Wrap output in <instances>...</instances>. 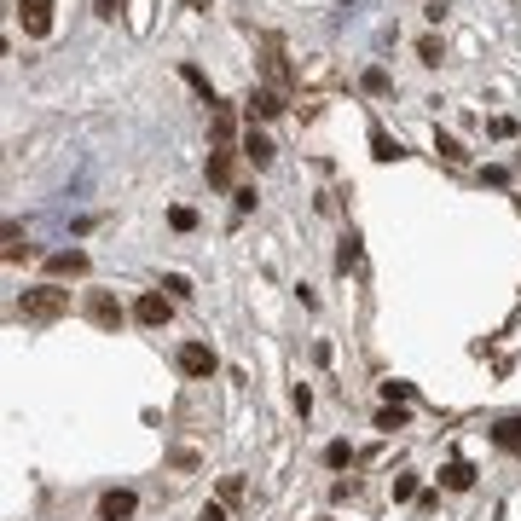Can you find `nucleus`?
<instances>
[{"mask_svg": "<svg viewBox=\"0 0 521 521\" xmlns=\"http://www.w3.org/2000/svg\"><path fill=\"white\" fill-rule=\"evenodd\" d=\"M168 220H174V232H192V226H197V215H192L185 203H180V209H168Z\"/></svg>", "mask_w": 521, "mask_h": 521, "instance_id": "6ab92c4d", "label": "nucleus"}, {"mask_svg": "<svg viewBox=\"0 0 521 521\" xmlns=\"http://www.w3.org/2000/svg\"><path fill=\"white\" fill-rule=\"evenodd\" d=\"M260 70H267V87H278V93H290V58H284V47L272 41H260Z\"/></svg>", "mask_w": 521, "mask_h": 521, "instance_id": "7ed1b4c3", "label": "nucleus"}, {"mask_svg": "<svg viewBox=\"0 0 521 521\" xmlns=\"http://www.w3.org/2000/svg\"><path fill=\"white\" fill-rule=\"evenodd\" d=\"M87 319H93L98 330H122V302L110 290H87Z\"/></svg>", "mask_w": 521, "mask_h": 521, "instance_id": "20e7f679", "label": "nucleus"}, {"mask_svg": "<svg viewBox=\"0 0 521 521\" xmlns=\"http://www.w3.org/2000/svg\"><path fill=\"white\" fill-rule=\"evenodd\" d=\"M325 464H330V469L354 464V446H347V440H330V446H325Z\"/></svg>", "mask_w": 521, "mask_h": 521, "instance_id": "dca6fc26", "label": "nucleus"}, {"mask_svg": "<svg viewBox=\"0 0 521 521\" xmlns=\"http://www.w3.org/2000/svg\"><path fill=\"white\" fill-rule=\"evenodd\" d=\"M232 105H215V116H209V133H215V145H232Z\"/></svg>", "mask_w": 521, "mask_h": 521, "instance_id": "2eb2a0df", "label": "nucleus"}, {"mask_svg": "<svg viewBox=\"0 0 521 521\" xmlns=\"http://www.w3.org/2000/svg\"><path fill=\"white\" fill-rule=\"evenodd\" d=\"M434 151H440L446 163H464V145H457L452 133H434Z\"/></svg>", "mask_w": 521, "mask_h": 521, "instance_id": "f3484780", "label": "nucleus"}, {"mask_svg": "<svg viewBox=\"0 0 521 521\" xmlns=\"http://www.w3.org/2000/svg\"><path fill=\"white\" fill-rule=\"evenodd\" d=\"M133 319H140V325H168V295L145 290L140 302H133Z\"/></svg>", "mask_w": 521, "mask_h": 521, "instance_id": "1a4fd4ad", "label": "nucleus"}, {"mask_svg": "<svg viewBox=\"0 0 521 521\" xmlns=\"http://www.w3.org/2000/svg\"><path fill=\"white\" fill-rule=\"evenodd\" d=\"M232 174H238V151H232V145H215V151H209V185H232Z\"/></svg>", "mask_w": 521, "mask_h": 521, "instance_id": "0eeeda50", "label": "nucleus"}, {"mask_svg": "<svg viewBox=\"0 0 521 521\" xmlns=\"http://www.w3.org/2000/svg\"><path fill=\"white\" fill-rule=\"evenodd\" d=\"M371 145H377V157H382V163H394V157H400V145H394L382 128H371Z\"/></svg>", "mask_w": 521, "mask_h": 521, "instance_id": "a211bd4d", "label": "nucleus"}, {"mask_svg": "<svg viewBox=\"0 0 521 521\" xmlns=\"http://www.w3.org/2000/svg\"><path fill=\"white\" fill-rule=\"evenodd\" d=\"M417 58H423V64H440V41L423 35V41H417Z\"/></svg>", "mask_w": 521, "mask_h": 521, "instance_id": "aec40b11", "label": "nucleus"}, {"mask_svg": "<svg viewBox=\"0 0 521 521\" xmlns=\"http://www.w3.org/2000/svg\"><path fill=\"white\" fill-rule=\"evenodd\" d=\"M174 365H180L185 377H209V371H215V354H209L203 342H185L180 354H174Z\"/></svg>", "mask_w": 521, "mask_h": 521, "instance_id": "39448f33", "label": "nucleus"}, {"mask_svg": "<svg viewBox=\"0 0 521 521\" xmlns=\"http://www.w3.org/2000/svg\"><path fill=\"white\" fill-rule=\"evenodd\" d=\"M492 446H499V452H510V457H521V417L492 423Z\"/></svg>", "mask_w": 521, "mask_h": 521, "instance_id": "9d476101", "label": "nucleus"}, {"mask_svg": "<svg viewBox=\"0 0 521 521\" xmlns=\"http://www.w3.org/2000/svg\"><path fill=\"white\" fill-rule=\"evenodd\" d=\"M47 272H53V278H81V272H87V250H58V255H47Z\"/></svg>", "mask_w": 521, "mask_h": 521, "instance_id": "6e6552de", "label": "nucleus"}, {"mask_svg": "<svg viewBox=\"0 0 521 521\" xmlns=\"http://www.w3.org/2000/svg\"><path fill=\"white\" fill-rule=\"evenodd\" d=\"M238 151H243V157H250V163H255V168H267V163H272V140H267V133H255V128H250V133H243V145H238Z\"/></svg>", "mask_w": 521, "mask_h": 521, "instance_id": "9b49d317", "label": "nucleus"}, {"mask_svg": "<svg viewBox=\"0 0 521 521\" xmlns=\"http://www.w3.org/2000/svg\"><path fill=\"white\" fill-rule=\"evenodd\" d=\"M133 510H140V499H133L128 487H116V492H105V499H98V521H128Z\"/></svg>", "mask_w": 521, "mask_h": 521, "instance_id": "423d86ee", "label": "nucleus"}, {"mask_svg": "<svg viewBox=\"0 0 521 521\" xmlns=\"http://www.w3.org/2000/svg\"><path fill=\"white\" fill-rule=\"evenodd\" d=\"M64 313H70V290H58V284H35L18 295V319H30V325H53Z\"/></svg>", "mask_w": 521, "mask_h": 521, "instance_id": "f257e3e1", "label": "nucleus"}, {"mask_svg": "<svg viewBox=\"0 0 521 521\" xmlns=\"http://www.w3.org/2000/svg\"><path fill=\"white\" fill-rule=\"evenodd\" d=\"M440 487H452V492H464V487H475V469L464 464V457H452V464L440 469Z\"/></svg>", "mask_w": 521, "mask_h": 521, "instance_id": "f8f14e48", "label": "nucleus"}, {"mask_svg": "<svg viewBox=\"0 0 521 521\" xmlns=\"http://www.w3.org/2000/svg\"><path fill=\"white\" fill-rule=\"evenodd\" d=\"M197 521H226V510H220V504H203V516Z\"/></svg>", "mask_w": 521, "mask_h": 521, "instance_id": "b1692460", "label": "nucleus"}, {"mask_svg": "<svg viewBox=\"0 0 521 521\" xmlns=\"http://www.w3.org/2000/svg\"><path fill=\"white\" fill-rule=\"evenodd\" d=\"M122 12V0H98V18H116Z\"/></svg>", "mask_w": 521, "mask_h": 521, "instance_id": "393cba45", "label": "nucleus"}, {"mask_svg": "<svg viewBox=\"0 0 521 521\" xmlns=\"http://www.w3.org/2000/svg\"><path fill=\"white\" fill-rule=\"evenodd\" d=\"M394 499H417V475H394Z\"/></svg>", "mask_w": 521, "mask_h": 521, "instance_id": "4be33fe9", "label": "nucleus"}, {"mask_svg": "<svg viewBox=\"0 0 521 521\" xmlns=\"http://www.w3.org/2000/svg\"><path fill=\"white\" fill-rule=\"evenodd\" d=\"M18 23L30 41H47L53 35V0H18Z\"/></svg>", "mask_w": 521, "mask_h": 521, "instance_id": "f03ea898", "label": "nucleus"}, {"mask_svg": "<svg viewBox=\"0 0 521 521\" xmlns=\"http://www.w3.org/2000/svg\"><path fill=\"white\" fill-rule=\"evenodd\" d=\"M365 93H389V70H365Z\"/></svg>", "mask_w": 521, "mask_h": 521, "instance_id": "412c9836", "label": "nucleus"}, {"mask_svg": "<svg viewBox=\"0 0 521 521\" xmlns=\"http://www.w3.org/2000/svg\"><path fill=\"white\" fill-rule=\"evenodd\" d=\"M377 429H406V412H400V406H389V412L377 417Z\"/></svg>", "mask_w": 521, "mask_h": 521, "instance_id": "5701e85b", "label": "nucleus"}, {"mask_svg": "<svg viewBox=\"0 0 521 521\" xmlns=\"http://www.w3.org/2000/svg\"><path fill=\"white\" fill-rule=\"evenodd\" d=\"M0 255H6L12 267H18V260H30V255H35V250H30V238H23V226H18V220H12V226H6V250H0Z\"/></svg>", "mask_w": 521, "mask_h": 521, "instance_id": "4468645a", "label": "nucleus"}, {"mask_svg": "<svg viewBox=\"0 0 521 521\" xmlns=\"http://www.w3.org/2000/svg\"><path fill=\"white\" fill-rule=\"evenodd\" d=\"M250 110H255V116H278V110H284V93H278V87H255V93H250Z\"/></svg>", "mask_w": 521, "mask_h": 521, "instance_id": "ddd939ff", "label": "nucleus"}]
</instances>
